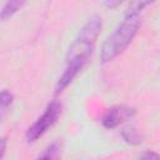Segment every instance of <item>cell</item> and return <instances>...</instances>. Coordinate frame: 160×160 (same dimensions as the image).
I'll use <instances>...</instances> for the list:
<instances>
[{
    "mask_svg": "<svg viewBox=\"0 0 160 160\" xmlns=\"http://www.w3.org/2000/svg\"><path fill=\"white\" fill-rule=\"evenodd\" d=\"M139 160H160V155L158 154V152H155V151H146V152H144L140 158H139Z\"/></svg>",
    "mask_w": 160,
    "mask_h": 160,
    "instance_id": "8",
    "label": "cell"
},
{
    "mask_svg": "<svg viewBox=\"0 0 160 160\" xmlns=\"http://www.w3.org/2000/svg\"><path fill=\"white\" fill-rule=\"evenodd\" d=\"M121 135H122L124 140L128 141V142H130V144H140L141 142V135L132 126L124 129L122 132H121Z\"/></svg>",
    "mask_w": 160,
    "mask_h": 160,
    "instance_id": "6",
    "label": "cell"
},
{
    "mask_svg": "<svg viewBox=\"0 0 160 160\" xmlns=\"http://www.w3.org/2000/svg\"><path fill=\"white\" fill-rule=\"evenodd\" d=\"M22 5H24V1H16V0H11V1L5 2L2 9H1V12H0V19L2 21H5L10 16H12L18 10H20Z\"/></svg>",
    "mask_w": 160,
    "mask_h": 160,
    "instance_id": "5",
    "label": "cell"
},
{
    "mask_svg": "<svg viewBox=\"0 0 160 160\" xmlns=\"http://www.w3.org/2000/svg\"><path fill=\"white\" fill-rule=\"evenodd\" d=\"M60 112H61V105L56 101H52L46 108L44 114L28 129L26 139L29 141H35L36 139L42 136L58 121V119L60 116Z\"/></svg>",
    "mask_w": 160,
    "mask_h": 160,
    "instance_id": "3",
    "label": "cell"
},
{
    "mask_svg": "<svg viewBox=\"0 0 160 160\" xmlns=\"http://www.w3.org/2000/svg\"><path fill=\"white\" fill-rule=\"evenodd\" d=\"M149 4L150 2L148 1H138L130 5L119 26L106 39V41L102 44L100 49V60L102 62L111 61L129 46V44L132 41L134 36L136 35L140 28L141 24L140 12L142 8H145Z\"/></svg>",
    "mask_w": 160,
    "mask_h": 160,
    "instance_id": "2",
    "label": "cell"
},
{
    "mask_svg": "<svg viewBox=\"0 0 160 160\" xmlns=\"http://www.w3.org/2000/svg\"><path fill=\"white\" fill-rule=\"evenodd\" d=\"M100 30H101L100 16H91L80 29L78 36L69 48L66 55V66L64 69V72L58 80V85H56L58 92L62 91L81 71L89 56L91 55L96 39L100 34Z\"/></svg>",
    "mask_w": 160,
    "mask_h": 160,
    "instance_id": "1",
    "label": "cell"
},
{
    "mask_svg": "<svg viewBox=\"0 0 160 160\" xmlns=\"http://www.w3.org/2000/svg\"><path fill=\"white\" fill-rule=\"evenodd\" d=\"M134 115V110L126 106H115L106 111L102 118V125L106 129H112L120 125L122 121L128 120Z\"/></svg>",
    "mask_w": 160,
    "mask_h": 160,
    "instance_id": "4",
    "label": "cell"
},
{
    "mask_svg": "<svg viewBox=\"0 0 160 160\" xmlns=\"http://www.w3.org/2000/svg\"><path fill=\"white\" fill-rule=\"evenodd\" d=\"M38 160H54V159H52V155H51L50 152H48V154H45V155H42L41 158H39Z\"/></svg>",
    "mask_w": 160,
    "mask_h": 160,
    "instance_id": "10",
    "label": "cell"
},
{
    "mask_svg": "<svg viewBox=\"0 0 160 160\" xmlns=\"http://www.w3.org/2000/svg\"><path fill=\"white\" fill-rule=\"evenodd\" d=\"M12 102V95L9 90L4 89L1 91V95H0V112H1V118H4L6 110L10 108Z\"/></svg>",
    "mask_w": 160,
    "mask_h": 160,
    "instance_id": "7",
    "label": "cell"
},
{
    "mask_svg": "<svg viewBox=\"0 0 160 160\" xmlns=\"http://www.w3.org/2000/svg\"><path fill=\"white\" fill-rule=\"evenodd\" d=\"M0 142H1V158H4V155H5V150H6V139L2 138Z\"/></svg>",
    "mask_w": 160,
    "mask_h": 160,
    "instance_id": "9",
    "label": "cell"
}]
</instances>
